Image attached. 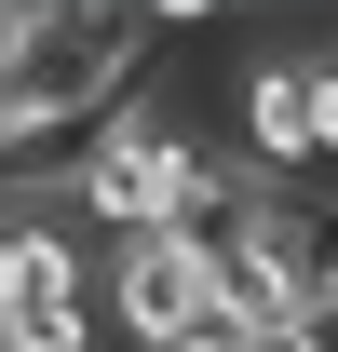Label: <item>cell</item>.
Segmentation results:
<instances>
[{"mask_svg":"<svg viewBox=\"0 0 338 352\" xmlns=\"http://www.w3.org/2000/svg\"><path fill=\"white\" fill-rule=\"evenodd\" d=\"M230 311H244V285H230V244H203V230H149V244L109 258V325L135 352L230 339Z\"/></svg>","mask_w":338,"mask_h":352,"instance_id":"1","label":"cell"},{"mask_svg":"<svg viewBox=\"0 0 338 352\" xmlns=\"http://www.w3.org/2000/svg\"><path fill=\"white\" fill-rule=\"evenodd\" d=\"M163 163H176V135L149 122V109H122V122L68 163V217H95V230H122V244H149V230H163Z\"/></svg>","mask_w":338,"mask_h":352,"instance_id":"2","label":"cell"},{"mask_svg":"<svg viewBox=\"0 0 338 352\" xmlns=\"http://www.w3.org/2000/svg\"><path fill=\"white\" fill-rule=\"evenodd\" d=\"M244 149L257 163H325V54H271V68H244Z\"/></svg>","mask_w":338,"mask_h":352,"instance_id":"3","label":"cell"},{"mask_svg":"<svg viewBox=\"0 0 338 352\" xmlns=\"http://www.w3.org/2000/svg\"><path fill=\"white\" fill-rule=\"evenodd\" d=\"M311 352H338V311H311Z\"/></svg>","mask_w":338,"mask_h":352,"instance_id":"4","label":"cell"}]
</instances>
